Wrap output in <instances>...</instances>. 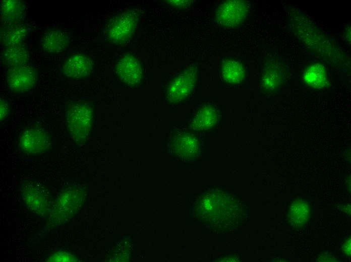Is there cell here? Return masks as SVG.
<instances>
[{
  "mask_svg": "<svg viewBox=\"0 0 351 262\" xmlns=\"http://www.w3.org/2000/svg\"><path fill=\"white\" fill-rule=\"evenodd\" d=\"M221 72L223 80L232 84L241 83L245 76V70L243 64L234 60H227L223 62Z\"/></svg>",
  "mask_w": 351,
  "mask_h": 262,
  "instance_id": "cell-19",
  "label": "cell"
},
{
  "mask_svg": "<svg viewBox=\"0 0 351 262\" xmlns=\"http://www.w3.org/2000/svg\"><path fill=\"white\" fill-rule=\"evenodd\" d=\"M248 9L246 3L240 0L227 1L220 5L216 13L217 22L222 26L235 27L245 18Z\"/></svg>",
  "mask_w": 351,
  "mask_h": 262,
  "instance_id": "cell-8",
  "label": "cell"
},
{
  "mask_svg": "<svg viewBox=\"0 0 351 262\" xmlns=\"http://www.w3.org/2000/svg\"><path fill=\"white\" fill-rule=\"evenodd\" d=\"M139 17L138 12L134 10L126 11L117 16L107 27V39L116 45L125 43L135 32Z\"/></svg>",
  "mask_w": 351,
  "mask_h": 262,
  "instance_id": "cell-3",
  "label": "cell"
},
{
  "mask_svg": "<svg viewBox=\"0 0 351 262\" xmlns=\"http://www.w3.org/2000/svg\"><path fill=\"white\" fill-rule=\"evenodd\" d=\"M281 79L280 69L276 66H269L263 75L262 83L265 88L273 89L278 86Z\"/></svg>",
  "mask_w": 351,
  "mask_h": 262,
  "instance_id": "cell-20",
  "label": "cell"
},
{
  "mask_svg": "<svg viewBox=\"0 0 351 262\" xmlns=\"http://www.w3.org/2000/svg\"><path fill=\"white\" fill-rule=\"evenodd\" d=\"M310 210L308 204L305 201L298 200L293 202L290 206L288 219L295 228H300L307 223Z\"/></svg>",
  "mask_w": 351,
  "mask_h": 262,
  "instance_id": "cell-16",
  "label": "cell"
},
{
  "mask_svg": "<svg viewBox=\"0 0 351 262\" xmlns=\"http://www.w3.org/2000/svg\"><path fill=\"white\" fill-rule=\"evenodd\" d=\"M9 106L8 102L3 98L0 99V120L4 121L8 117L9 113Z\"/></svg>",
  "mask_w": 351,
  "mask_h": 262,
  "instance_id": "cell-22",
  "label": "cell"
},
{
  "mask_svg": "<svg viewBox=\"0 0 351 262\" xmlns=\"http://www.w3.org/2000/svg\"><path fill=\"white\" fill-rule=\"evenodd\" d=\"M70 42V38L61 30H50L44 33L41 45L46 52L57 54L65 51Z\"/></svg>",
  "mask_w": 351,
  "mask_h": 262,
  "instance_id": "cell-11",
  "label": "cell"
},
{
  "mask_svg": "<svg viewBox=\"0 0 351 262\" xmlns=\"http://www.w3.org/2000/svg\"><path fill=\"white\" fill-rule=\"evenodd\" d=\"M303 76L305 82L313 88L321 89L327 84L326 70L320 63H314L308 67Z\"/></svg>",
  "mask_w": 351,
  "mask_h": 262,
  "instance_id": "cell-18",
  "label": "cell"
},
{
  "mask_svg": "<svg viewBox=\"0 0 351 262\" xmlns=\"http://www.w3.org/2000/svg\"><path fill=\"white\" fill-rule=\"evenodd\" d=\"M218 118L215 108L206 105L200 109L194 116L191 127L195 130H205L211 129L216 123Z\"/></svg>",
  "mask_w": 351,
  "mask_h": 262,
  "instance_id": "cell-13",
  "label": "cell"
},
{
  "mask_svg": "<svg viewBox=\"0 0 351 262\" xmlns=\"http://www.w3.org/2000/svg\"><path fill=\"white\" fill-rule=\"evenodd\" d=\"M168 3L173 7L176 8H186L191 3L190 1H168Z\"/></svg>",
  "mask_w": 351,
  "mask_h": 262,
  "instance_id": "cell-23",
  "label": "cell"
},
{
  "mask_svg": "<svg viewBox=\"0 0 351 262\" xmlns=\"http://www.w3.org/2000/svg\"><path fill=\"white\" fill-rule=\"evenodd\" d=\"M93 113L84 102H75L68 107L65 115L67 127L77 143L84 142L89 136L92 125Z\"/></svg>",
  "mask_w": 351,
  "mask_h": 262,
  "instance_id": "cell-1",
  "label": "cell"
},
{
  "mask_svg": "<svg viewBox=\"0 0 351 262\" xmlns=\"http://www.w3.org/2000/svg\"><path fill=\"white\" fill-rule=\"evenodd\" d=\"M196 73L195 66L189 67L171 81L167 92L169 102H180L191 94L195 86Z\"/></svg>",
  "mask_w": 351,
  "mask_h": 262,
  "instance_id": "cell-6",
  "label": "cell"
},
{
  "mask_svg": "<svg viewBox=\"0 0 351 262\" xmlns=\"http://www.w3.org/2000/svg\"><path fill=\"white\" fill-rule=\"evenodd\" d=\"M47 261H76L75 256L71 253L66 251H57L51 255Z\"/></svg>",
  "mask_w": 351,
  "mask_h": 262,
  "instance_id": "cell-21",
  "label": "cell"
},
{
  "mask_svg": "<svg viewBox=\"0 0 351 262\" xmlns=\"http://www.w3.org/2000/svg\"><path fill=\"white\" fill-rule=\"evenodd\" d=\"M115 71L121 80L130 86L139 84L142 78L140 62L130 54L125 55L118 61Z\"/></svg>",
  "mask_w": 351,
  "mask_h": 262,
  "instance_id": "cell-9",
  "label": "cell"
},
{
  "mask_svg": "<svg viewBox=\"0 0 351 262\" xmlns=\"http://www.w3.org/2000/svg\"><path fill=\"white\" fill-rule=\"evenodd\" d=\"M2 56L4 63L11 68L26 65L29 60V53L25 46L20 44L6 47Z\"/></svg>",
  "mask_w": 351,
  "mask_h": 262,
  "instance_id": "cell-15",
  "label": "cell"
},
{
  "mask_svg": "<svg viewBox=\"0 0 351 262\" xmlns=\"http://www.w3.org/2000/svg\"><path fill=\"white\" fill-rule=\"evenodd\" d=\"M21 193L24 202L30 211L41 216L49 212L51 196L44 185L36 181H26L22 185Z\"/></svg>",
  "mask_w": 351,
  "mask_h": 262,
  "instance_id": "cell-4",
  "label": "cell"
},
{
  "mask_svg": "<svg viewBox=\"0 0 351 262\" xmlns=\"http://www.w3.org/2000/svg\"><path fill=\"white\" fill-rule=\"evenodd\" d=\"M19 147L23 152L29 155H38L46 152L51 146L48 133L38 127L25 129L19 138Z\"/></svg>",
  "mask_w": 351,
  "mask_h": 262,
  "instance_id": "cell-5",
  "label": "cell"
},
{
  "mask_svg": "<svg viewBox=\"0 0 351 262\" xmlns=\"http://www.w3.org/2000/svg\"><path fill=\"white\" fill-rule=\"evenodd\" d=\"M93 67L92 60L89 56L75 53L70 56L64 62L63 72L68 78L79 79L89 76Z\"/></svg>",
  "mask_w": 351,
  "mask_h": 262,
  "instance_id": "cell-10",
  "label": "cell"
},
{
  "mask_svg": "<svg viewBox=\"0 0 351 262\" xmlns=\"http://www.w3.org/2000/svg\"><path fill=\"white\" fill-rule=\"evenodd\" d=\"M81 199V191L78 187L67 188L51 207L49 212V221L55 224H61L68 221L77 211Z\"/></svg>",
  "mask_w": 351,
  "mask_h": 262,
  "instance_id": "cell-2",
  "label": "cell"
},
{
  "mask_svg": "<svg viewBox=\"0 0 351 262\" xmlns=\"http://www.w3.org/2000/svg\"><path fill=\"white\" fill-rule=\"evenodd\" d=\"M27 31L25 26L18 23L8 25L1 31V42L5 48L22 44Z\"/></svg>",
  "mask_w": 351,
  "mask_h": 262,
  "instance_id": "cell-14",
  "label": "cell"
},
{
  "mask_svg": "<svg viewBox=\"0 0 351 262\" xmlns=\"http://www.w3.org/2000/svg\"><path fill=\"white\" fill-rule=\"evenodd\" d=\"M35 70L27 65L9 69L7 74L8 87L13 92L22 94L31 90L37 81Z\"/></svg>",
  "mask_w": 351,
  "mask_h": 262,
  "instance_id": "cell-7",
  "label": "cell"
},
{
  "mask_svg": "<svg viewBox=\"0 0 351 262\" xmlns=\"http://www.w3.org/2000/svg\"><path fill=\"white\" fill-rule=\"evenodd\" d=\"M342 251L347 256H350V239L346 240L342 246Z\"/></svg>",
  "mask_w": 351,
  "mask_h": 262,
  "instance_id": "cell-24",
  "label": "cell"
},
{
  "mask_svg": "<svg viewBox=\"0 0 351 262\" xmlns=\"http://www.w3.org/2000/svg\"><path fill=\"white\" fill-rule=\"evenodd\" d=\"M25 11V5L20 1H3L1 4L2 21L8 25L17 24L22 19Z\"/></svg>",
  "mask_w": 351,
  "mask_h": 262,
  "instance_id": "cell-12",
  "label": "cell"
},
{
  "mask_svg": "<svg viewBox=\"0 0 351 262\" xmlns=\"http://www.w3.org/2000/svg\"><path fill=\"white\" fill-rule=\"evenodd\" d=\"M174 148L181 155L190 157L195 155L199 149L197 138L189 134H181L177 136L173 141Z\"/></svg>",
  "mask_w": 351,
  "mask_h": 262,
  "instance_id": "cell-17",
  "label": "cell"
}]
</instances>
